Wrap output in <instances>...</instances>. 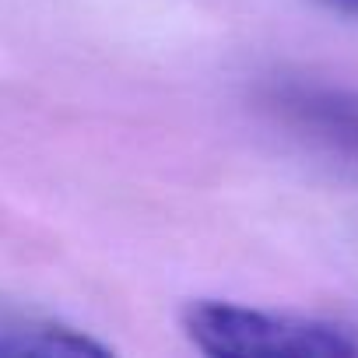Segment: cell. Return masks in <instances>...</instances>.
Wrapping results in <instances>:
<instances>
[{
    "label": "cell",
    "instance_id": "cell-1",
    "mask_svg": "<svg viewBox=\"0 0 358 358\" xmlns=\"http://www.w3.org/2000/svg\"><path fill=\"white\" fill-rule=\"evenodd\" d=\"M183 330L204 355L236 358H344L358 355V337L330 320L250 309L222 299H197L183 309Z\"/></svg>",
    "mask_w": 358,
    "mask_h": 358
},
{
    "label": "cell",
    "instance_id": "cell-2",
    "mask_svg": "<svg viewBox=\"0 0 358 358\" xmlns=\"http://www.w3.org/2000/svg\"><path fill=\"white\" fill-rule=\"evenodd\" d=\"M271 113L320 155L358 169V92L327 81H278L267 92Z\"/></svg>",
    "mask_w": 358,
    "mask_h": 358
},
{
    "label": "cell",
    "instance_id": "cell-3",
    "mask_svg": "<svg viewBox=\"0 0 358 358\" xmlns=\"http://www.w3.org/2000/svg\"><path fill=\"white\" fill-rule=\"evenodd\" d=\"M109 348L57 320L0 309V358H106Z\"/></svg>",
    "mask_w": 358,
    "mask_h": 358
},
{
    "label": "cell",
    "instance_id": "cell-4",
    "mask_svg": "<svg viewBox=\"0 0 358 358\" xmlns=\"http://www.w3.org/2000/svg\"><path fill=\"white\" fill-rule=\"evenodd\" d=\"M330 8H337V11H344V15H358V0H327Z\"/></svg>",
    "mask_w": 358,
    "mask_h": 358
}]
</instances>
